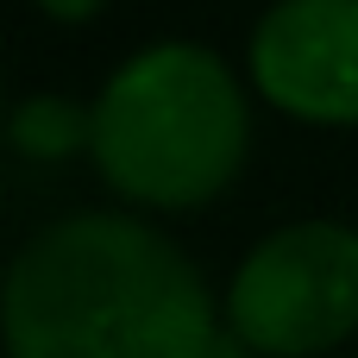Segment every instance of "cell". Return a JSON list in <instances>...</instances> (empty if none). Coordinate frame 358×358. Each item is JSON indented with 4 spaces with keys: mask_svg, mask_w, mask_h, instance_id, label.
<instances>
[{
    "mask_svg": "<svg viewBox=\"0 0 358 358\" xmlns=\"http://www.w3.org/2000/svg\"><path fill=\"white\" fill-rule=\"evenodd\" d=\"M50 19H88V13H101V0H38Z\"/></svg>",
    "mask_w": 358,
    "mask_h": 358,
    "instance_id": "8992f818",
    "label": "cell"
},
{
    "mask_svg": "<svg viewBox=\"0 0 358 358\" xmlns=\"http://www.w3.org/2000/svg\"><path fill=\"white\" fill-rule=\"evenodd\" d=\"M13 358H214V296L189 252L132 214H69L6 271Z\"/></svg>",
    "mask_w": 358,
    "mask_h": 358,
    "instance_id": "6da1fadb",
    "label": "cell"
},
{
    "mask_svg": "<svg viewBox=\"0 0 358 358\" xmlns=\"http://www.w3.org/2000/svg\"><path fill=\"white\" fill-rule=\"evenodd\" d=\"M252 82L296 120L358 126V0H277L252 25Z\"/></svg>",
    "mask_w": 358,
    "mask_h": 358,
    "instance_id": "277c9868",
    "label": "cell"
},
{
    "mask_svg": "<svg viewBox=\"0 0 358 358\" xmlns=\"http://www.w3.org/2000/svg\"><path fill=\"white\" fill-rule=\"evenodd\" d=\"M94 164L145 208H195L245 164L239 76L189 38L145 44L94 94Z\"/></svg>",
    "mask_w": 358,
    "mask_h": 358,
    "instance_id": "7a4b0ae2",
    "label": "cell"
},
{
    "mask_svg": "<svg viewBox=\"0 0 358 358\" xmlns=\"http://www.w3.org/2000/svg\"><path fill=\"white\" fill-rule=\"evenodd\" d=\"M13 145L25 157H69V151H94V107L69 101V94H25L13 107Z\"/></svg>",
    "mask_w": 358,
    "mask_h": 358,
    "instance_id": "5b68a950",
    "label": "cell"
},
{
    "mask_svg": "<svg viewBox=\"0 0 358 358\" xmlns=\"http://www.w3.org/2000/svg\"><path fill=\"white\" fill-rule=\"evenodd\" d=\"M227 327L264 358H315L340 346L358 327V227L289 220L264 233L227 283Z\"/></svg>",
    "mask_w": 358,
    "mask_h": 358,
    "instance_id": "3957f363",
    "label": "cell"
}]
</instances>
